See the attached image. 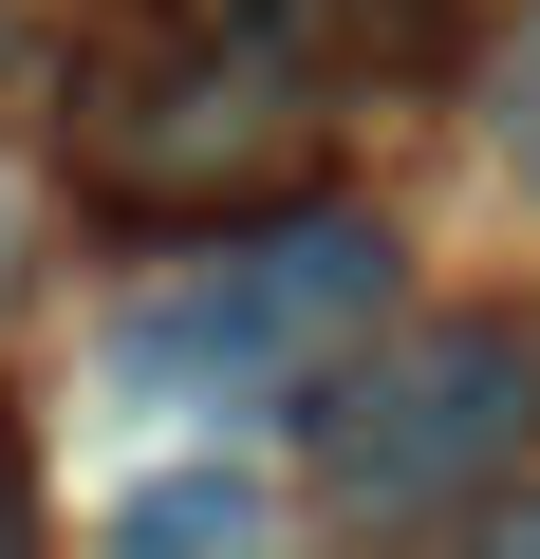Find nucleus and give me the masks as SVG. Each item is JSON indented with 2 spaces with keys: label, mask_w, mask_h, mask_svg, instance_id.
Instances as JSON below:
<instances>
[{
  "label": "nucleus",
  "mask_w": 540,
  "mask_h": 559,
  "mask_svg": "<svg viewBox=\"0 0 540 559\" xmlns=\"http://www.w3.org/2000/svg\"><path fill=\"white\" fill-rule=\"evenodd\" d=\"M94 168L131 205H205V187H280L299 168V75H224V57H168V75H112L94 94Z\"/></svg>",
  "instance_id": "3"
},
{
  "label": "nucleus",
  "mask_w": 540,
  "mask_h": 559,
  "mask_svg": "<svg viewBox=\"0 0 540 559\" xmlns=\"http://www.w3.org/2000/svg\"><path fill=\"white\" fill-rule=\"evenodd\" d=\"M503 540H540V485H521V503H503Z\"/></svg>",
  "instance_id": "6"
},
{
  "label": "nucleus",
  "mask_w": 540,
  "mask_h": 559,
  "mask_svg": "<svg viewBox=\"0 0 540 559\" xmlns=\"http://www.w3.org/2000/svg\"><path fill=\"white\" fill-rule=\"evenodd\" d=\"M484 150L540 187V20H521V38H503V75H484Z\"/></svg>",
  "instance_id": "5"
},
{
  "label": "nucleus",
  "mask_w": 540,
  "mask_h": 559,
  "mask_svg": "<svg viewBox=\"0 0 540 559\" xmlns=\"http://www.w3.org/2000/svg\"><path fill=\"white\" fill-rule=\"evenodd\" d=\"M112 540H131V559H187V540H261V466H149V485L112 503Z\"/></svg>",
  "instance_id": "4"
},
{
  "label": "nucleus",
  "mask_w": 540,
  "mask_h": 559,
  "mask_svg": "<svg viewBox=\"0 0 540 559\" xmlns=\"http://www.w3.org/2000/svg\"><path fill=\"white\" fill-rule=\"evenodd\" d=\"M521 429H540V336H521V318H429V336H392L373 373H336L317 485H336L355 522H410V503H466L484 466H521Z\"/></svg>",
  "instance_id": "1"
},
{
  "label": "nucleus",
  "mask_w": 540,
  "mask_h": 559,
  "mask_svg": "<svg viewBox=\"0 0 540 559\" xmlns=\"http://www.w3.org/2000/svg\"><path fill=\"white\" fill-rule=\"evenodd\" d=\"M0 242H20V187H0Z\"/></svg>",
  "instance_id": "7"
},
{
  "label": "nucleus",
  "mask_w": 540,
  "mask_h": 559,
  "mask_svg": "<svg viewBox=\"0 0 540 559\" xmlns=\"http://www.w3.org/2000/svg\"><path fill=\"white\" fill-rule=\"evenodd\" d=\"M392 299V242L373 224H280V242H224L205 280H168V299L112 318V392H261V373H299L317 336H355Z\"/></svg>",
  "instance_id": "2"
}]
</instances>
